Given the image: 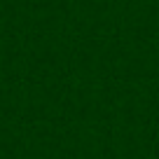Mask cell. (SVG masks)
Segmentation results:
<instances>
[]
</instances>
